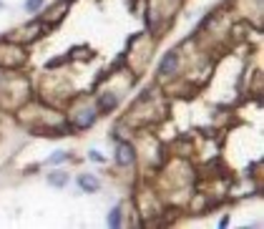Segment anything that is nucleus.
<instances>
[{
	"label": "nucleus",
	"instance_id": "nucleus-11",
	"mask_svg": "<svg viewBox=\"0 0 264 229\" xmlns=\"http://www.w3.org/2000/svg\"><path fill=\"white\" fill-rule=\"evenodd\" d=\"M43 3H46V0H26V11L28 13H38L43 8Z\"/></svg>",
	"mask_w": 264,
	"mask_h": 229
},
{
	"label": "nucleus",
	"instance_id": "nucleus-7",
	"mask_svg": "<svg viewBox=\"0 0 264 229\" xmlns=\"http://www.w3.org/2000/svg\"><path fill=\"white\" fill-rule=\"evenodd\" d=\"M78 186L86 191V194H93L101 189V181L93 176V174H78Z\"/></svg>",
	"mask_w": 264,
	"mask_h": 229
},
{
	"label": "nucleus",
	"instance_id": "nucleus-2",
	"mask_svg": "<svg viewBox=\"0 0 264 229\" xmlns=\"http://www.w3.org/2000/svg\"><path fill=\"white\" fill-rule=\"evenodd\" d=\"M96 119H98V111L91 103H86V106H81V108H76L71 113V126L73 129H88Z\"/></svg>",
	"mask_w": 264,
	"mask_h": 229
},
{
	"label": "nucleus",
	"instance_id": "nucleus-12",
	"mask_svg": "<svg viewBox=\"0 0 264 229\" xmlns=\"http://www.w3.org/2000/svg\"><path fill=\"white\" fill-rule=\"evenodd\" d=\"M88 154H91V161H101V164H103V161H106V159H103V154H98V151H96V149H91V151H88Z\"/></svg>",
	"mask_w": 264,
	"mask_h": 229
},
{
	"label": "nucleus",
	"instance_id": "nucleus-1",
	"mask_svg": "<svg viewBox=\"0 0 264 229\" xmlns=\"http://www.w3.org/2000/svg\"><path fill=\"white\" fill-rule=\"evenodd\" d=\"M21 63H26V53H23V46L16 43V41H3V46H0V66L3 68H21Z\"/></svg>",
	"mask_w": 264,
	"mask_h": 229
},
{
	"label": "nucleus",
	"instance_id": "nucleus-10",
	"mask_svg": "<svg viewBox=\"0 0 264 229\" xmlns=\"http://www.w3.org/2000/svg\"><path fill=\"white\" fill-rule=\"evenodd\" d=\"M68 159H71V156H68V151H56V154L48 159V164H51V166H56V164H63V161H68Z\"/></svg>",
	"mask_w": 264,
	"mask_h": 229
},
{
	"label": "nucleus",
	"instance_id": "nucleus-6",
	"mask_svg": "<svg viewBox=\"0 0 264 229\" xmlns=\"http://www.w3.org/2000/svg\"><path fill=\"white\" fill-rule=\"evenodd\" d=\"M116 103H118V96L116 93H111V91H103L101 96H98V103H96V111L103 116L106 111H111V108H116Z\"/></svg>",
	"mask_w": 264,
	"mask_h": 229
},
{
	"label": "nucleus",
	"instance_id": "nucleus-5",
	"mask_svg": "<svg viewBox=\"0 0 264 229\" xmlns=\"http://www.w3.org/2000/svg\"><path fill=\"white\" fill-rule=\"evenodd\" d=\"M116 164H118L121 169L136 164V149H134L128 141H118V144H116Z\"/></svg>",
	"mask_w": 264,
	"mask_h": 229
},
{
	"label": "nucleus",
	"instance_id": "nucleus-3",
	"mask_svg": "<svg viewBox=\"0 0 264 229\" xmlns=\"http://www.w3.org/2000/svg\"><path fill=\"white\" fill-rule=\"evenodd\" d=\"M179 66H181V58H179V51H169L161 63H159V78H174L179 73Z\"/></svg>",
	"mask_w": 264,
	"mask_h": 229
},
{
	"label": "nucleus",
	"instance_id": "nucleus-4",
	"mask_svg": "<svg viewBox=\"0 0 264 229\" xmlns=\"http://www.w3.org/2000/svg\"><path fill=\"white\" fill-rule=\"evenodd\" d=\"M68 0H63V3H61V0H58V3L56 6H51L46 13H43V18H41V23L46 26V28H53L58 21H63V16H66V11H68Z\"/></svg>",
	"mask_w": 264,
	"mask_h": 229
},
{
	"label": "nucleus",
	"instance_id": "nucleus-9",
	"mask_svg": "<svg viewBox=\"0 0 264 229\" xmlns=\"http://www.w3.org/2000/svg\"><path fill=\"white\" fill-rule=\"evenodd\" d=\"M121 224H123V209H121V206H113L111 214H108V226L118 229Z\"/></svg>",
	"mask_w": 264,
	"mask_h": 229
},
{
	"label": "nucleus",
	"instance_id": "nucleus-8",
	"mask_svg": "<svg viewBox=\"0 0 264 229\" xmlns=\"http://www.w3.org/2000/svg\"><path fill=\"white\" fill-rule=\"evenodd\" d=\"M48 184L56 186V189H63V186L68 184V174H66V171H51V174H48Z\"/></svg>",
	"mask_w": 264,
	"mask_h": 229
},
{
	"label": "nucleus",
	"instance_id": "nucleus-14",
	"mask_svg": "<svg viewBox=\"0 0 264 229\" xmlns=\"http://www.w3.org/2000/svg\"><path fill=\"white\" fill-rule=\"evenodd\" d=\"M68 3H73V0H68Z\"/></svg>",
	"mask_w": 264,
	"mask_h": 229
},
{
	"label": "nucleus",
	"instance_id": "nucleus-13",
	"mask_svg": "<svg viewBox=\"0 0 264 229\" xmlns=\"http://www.w3.org/2000/svg\"><path fill=\"white\" fill-rule=\"evenodd\" d=\"M0 8H3V3H0Z\"/></svg>",
	"mask_w": 264,
	"mask_h": 229
}]
</instances>
